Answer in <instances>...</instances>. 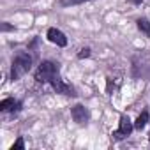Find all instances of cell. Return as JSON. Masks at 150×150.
Returning a JSON list of instances; mask_svg holds the SVG:
<instances>
[{"label": "cell", "instance_id": "cell-9", "mask_svg": "<svg viewBox=\"0 0 150 150\" xmlns=\"http://www.w3.org/2000/svg\"><path fill=\"white\" fill-rule=\"evenodd\" d=\"M148 124V111H143L138 118H136V122H134V127L136 129H143L145 125Z\"/></svg>", "mask_w": 150, "mask_h": 150}, {"label": "cell", "instance_id": "cell-12", "mask_svg": "<svg viewBox=\"0 0 150 150\" xmlns=\"http://www.w3.org/2000/svg\"><path fill=\"white\" fill-rule=\"evenodd\" d=\"M78 57H80V58H87V57H90V50H88V48L81 50V51L78 53Z\"/></svg>", "mask_w": 150, "mask_h": 150}, {"label": "cell", "instance_id": "cell-13", "mask_svg": "<svg viewBox=\"0 0 150 150\" xmlns=\"http://www.w3.org/2000/svg\"><path fill=\"white\" fill-rule=\"evenodd\" d=\"M2 30H11V27H9L7 23H4V25H2Z\"/></svg>", "mask_w": 150, "mask_h": 150}, {"label": "cell", "instance_id": "cell-8", "mask_svg": "<svg viewBox=\"0 0 150 150\" xmlns=\"http://www.w3.org/2000/svg\"><path fill=\"white\" fill-rule=\"evenodd\" d=\"M136 23H138V28H139L146 37H150V21H148V20H145V18H139Z\"/></svg>", "mask_w": 150, "mask_h": 150}, {"label": "cell", "instance_id": "cell-7", "mask_svg": "<svg viewBox=\"0 0 150 150\" xmlns=\"http://www.w3.org/2000/svg\"><path fill=\"white\" fill-rule=\"evenodd\" d=\"M21 108V103H16L14 99H11V97H7V99H4L2 103H0V110L2 111H18Z\"/></svg>", "mask_w": 150, "mask_h": 150}, {"label": "cell", "instance_id": "cell-14", "mask_svg": "<svg viewBox=\"0 0 150 150\" xmlns=\"http://www.w3.org/2000/svg\"><path fill=\"white\" fill-rule=\"evenodd\" d=\"M132 2H143V0H132Z\"/></svg>", "mask_w": 150, "mask_h": 150}, {"label": "cell", "instance_id": "cell-4", "mask_svg": "<svg viewBox=\"0 0 150 150\" xmlns=\"http://www.w3.org/2000/svg\"><path fill=\"white\" fill-rule=\"evenodd\" d=\"M50 85H51V88L57 92V94H64V96H74V90L64 81V80H60L58 76H55L51 81H50Z\"/></svg>", "mask_w": 150, "mask_h": 150}, {"label": "cell", "instance_id": "cell-6", "mask_svg": "<svg viewBox=\"0 0 150 150\" xmlns=\"http://www.w3.org/2000/svg\"><path fill=\"white\" fill-rule=\"evenodd\" d=\"M132 127H134V124L131 122V118L124 115V117H120V125H118V131L115 132V136L117 138H125V136L131 134Z\"/></svg>", "mask_w": 150, "mask_h": 150}, {"label": "cell", "instance_id": "cell-11", "mask_svg": "<svg viewBox=\"0 0 150 150\" xmlns=\"http://www.w3.org/2000/svg\"><path fill=\"white\" fill-rule=\"evenodd\" d=\"M25 146V143H23V138H18L16 139V143L11 146V150H20V148H23Z\"/></svg>", "mask_w": 150, "mask_h": 150}, {"label": "cell", "instance_id": "cell-15", "mask_svg": "<svg viewBox=\"0 0 150 150\" xmlns=\"http://www.w3.org/2000/svg\"><path fill=\"white\" fill-rule=\"evenodd\" d=\"M148 139H150V136H148Z\"/></svg>", "mask_w": 150, "mask_h": 150}, {"label": "cell", "instance_id": "cell-1", "mask_svg": "<svg viewBox=\"0 0 150 150\" xmlns=\"http://www.w3.org/2000/svg\"><path fill=\"white\" fill-rule=\"evenodd\" d=\"M32 67V57L25 51H20L14 60H13V67H11V80H20L25 72H28Z\"/></svg>", "mask_w": 150, "mask_h": 150}, {"label": "cell", "instance_id": "cell-3", "mask_svg": "<svg viewBox=\"0 0 150 150\" xmlns=\"http://www.w3.org/2000/svg\"><path fill=\"white\" fill-rule=\"evenodd\" d=\"M71 115H72L74 122H78V124H87L88 118H90V113H88V110L83 104H76L71 110Z\"/></svg>", "mask_w": 150, "mask_h": 150}, {"label": "cell", "instance_id": "cell-10", "mask_svg": "<svg viewBox=\"0 0 150 150\" xmlns=\"http://www.w3.org/2000/svg\"><path fill=\"white\" fill-rule=\"evenodd\" d=\"M83 2H88V0H60V6L69 7V6H78V4H83Z\"/></svg>", "mask_w": 150, "mask_h": 150}, {"label": "cell", "instance_id": "cell-2", "mask_svg": "<svg viewBox=\"0 0 150 150\" xmlns=\"http://www.w3.org/2000/svg\"><path fill=\"white\" fill-rule=\"evenodd\" d=\"M55 76H58V64L55 62H42L35 72V80L39 83H50Z\"/></svg>", "mask_w": 150, "mask_h": 150}, {"label": "cell", "instance_id": "cell-5", "mask_svg": "<svg viewBox=\"0 0 150 150\" xmlns=\"http://www.w3.org/2000/svg\"><path fill=\"white\" fill-rule=\"evenodd\" d=\"M46 37H48L53 44H57V46H60V48H64V46L67 44V37H65V34H64L62 30H58V28H50L48 34H46Z\"/></svg>", "mask_w": 150, "mask_h": 150}]
</instances>
